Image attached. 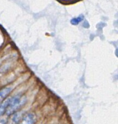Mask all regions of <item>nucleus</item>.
I'll return each mask as SVG.
<instances>
[{
    "mask_svg": "<svg viewBox=\"0 0 118 124\" xmlns=\"http://www.w3.org/2000/svg\"><path fill=\"white\" fill-rule=\"evenodd\" d=\"M27 102L25 96L21 95H16L12 97V101L6 111L7 116L13 115L21 107H23Z\"/></svg>",
    "mask_w": 118,
    "mask_h": 124,
    "instance_id": "obj_1",
    "label": "nucleus"
},
{
    "mask_svg": "<svg viewBox=\"0 0 118 124\" xmlns=\"http://www.w3.org/2000/svg\"><path fill=\"white\" fill-rule=\"evenodd\" d=\"M36 122V117L34 113H29L25 115L18 124H35Z\"/></svg>",
    "mask_w": 118,
    "mask_h": 124,
    "instance_id": "obj_2",
    "label": "nucleus"
},
{
    "mask_svg": "<svg viewBox=\"0 0 118 124\" xmlns=\"http://www.w3.org/2000/svg\"><path fill=\"white\" fill-rule=\"evenodd\" d=\"M11 101H12V97L7 98L6 99H4L2 101V102H1L0 104V117L1 116H2L6 113V110H7V107L9 105Z\"/></svg>",
    "mask_w": 118,
    "mask_h": 124,
    "instance_id": "obj_3",
    "label": "nucleus"
},
{
    "mask_svg": "<svg viewBox=\"0 0 118 124\" xmlns=\"http://www.w3.org/2000/svg\"><path fill=\"white\" fill-rule=\"evenodd\" d=\"M12 88L10 87H6L0 90V103L2 102L6 97L10 94L11 92H12Z\"/></svg>",
    "mask_w": 118,
    "mask_h": 124,
    "instance_id": "obj_4",
    "label": "nucleus"
},
{
    "mask_svg": "<svg viewBox=\"0 0 118 124\" xmlns=\"http://www.w3.org/2000/svg\"><path fill=\"white\" fill-rule=\"evenodd\" d=\"M21 115H19V113H16L12 116V117H11L10 120L9 121V123L8 124H18L21 121Z\"/></svg>",
    "mask_w": 118,
    "mask_h": 124,
    "instance_id": "obj_5",
    "label": "nucleus"
},
{
    "mask_svg": "<svg viewBox=\"0 0 118 124\" xmlns=\"http://www.w3.org/2000/svg\"><path fill=\"white\" fill-rule=\"evenodd\" d=\"M84 19V16L83 15H80L79 16L76 17V18H73L71 20V23L73 25H78V24H79L81 21Z\"/></svg>",
    "mask_w": 118,
    "mask_h": 124,
    "instance_id": "obj_6",
    "label": "nucleus"
},
{
    "mask_svg": "<svg viewBox=\"0 0 118 124\" xmlns=\"http://www.w3.org/2000/svg\"><path fill=\"white\" fill-rule=\"evenodd\" d=\"M0 124H6V122L4 120H1L0 121Z\"/></svg>",
    "mask_w": 118,
    "mask_h": 124,
    "instance_id": "obj_7",
    "label": "nucleus"
},
{
    "mask_svg": "<svg viewBox=\"0 0 118 124\" xmlns=\"http://www.w3.org/2000/svg\"><path fill=\"white\" fill-rule=\"evenodd\" d=\"M0 64H1V61H0Z\"/></svg>",
    "mask_w": 118,
    "mask_h": 124,
    "instance_id": "obj_8",
    "label": "nucleus"
}]
</instances>
